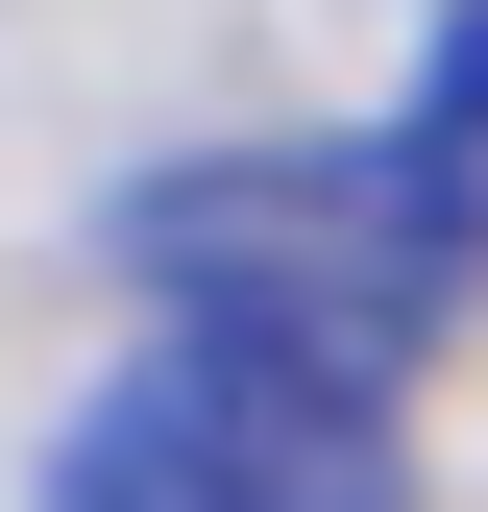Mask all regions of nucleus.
<instances>
[{
	"label": "nucleus",
	"mask_w": 488,
	"mask_h": 512,
	"mask_svg": "<svg viewBox=\"0 0 488 512\" xmlns=\"http://www.w3.org/2000/svg\"><path fill=\"white\" fill-rule=\"evenodd\" d=\"M49 512H391V366L269 342V317H171L74 415Z\"/></svg>",
	"instance_id": "obj_1"
},
{
	"label": "nucleus",
	"mask_w": 488,
	"mask_h": 512,
	"mask_svg": "<svg viewBox=\"0 0 488 512\" xmlns=\"http://www.w3.org/2000/svg\"><path fill=\"white\" fill-rule=\"evenodd\" d=\"M122 269L171 317H269V342H342V366H415V317L464 269L415 244L391 147H244V171H171L147 220H122Z\"/></svg>",
	"instance_id": "obj_2"
},
{
	"label": "nucleus",
	"mask_w": 488,
	"mask_h": 512,
	"mask_svg": "<svg viewBox=\"0 0 488 512\" xmlns=\"http://www.w3.org/2000/svg\"><path fill=\"white\" fill-rule=\"evenodd\" d=\"M391 196H415V244H440V269H488V0H440V49H415Z\"/></svg>",
	"instance_id": "obj_3"
}]
</instances>
